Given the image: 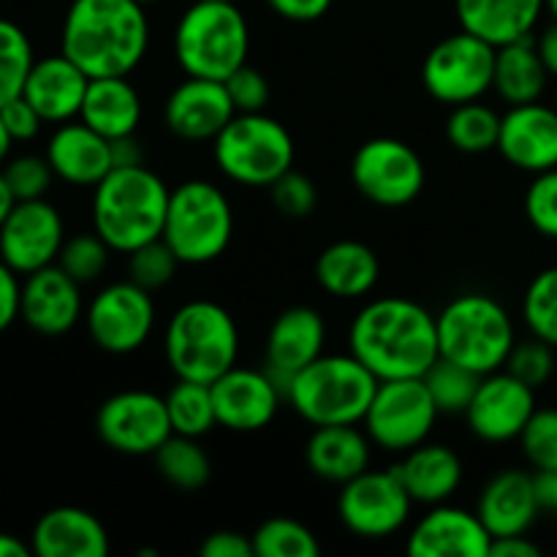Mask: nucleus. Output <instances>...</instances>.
<instances>
[{
	"mask_svg": "<svg viewBox=\"0 0 557 557\" xmlns=\"http://www.w3.org/2000/svg\"><path fill=\"white\" fill-rule=\"evenodd\" d=\"M348 351L379 381L422 379L438 362V326L406 297L370 299L348 326Z\"/></svg>",
	"mask_w": 557,
	"mask_h": 557,
	"instance_id": "nucleus-1",
	"label": "nucleus"
},
{
	"mask_svg": "<svg viewBox=\"0 0 557 557\" xmlns=\"http://www.w3.org/2000/svg\"><path fill=\"white\" fill-rule=\"evenodd\" d=\"M145 9L136 0H71L60 27V52L90 79L131 76L150 49Z\"/></svg>",
	"mask_w": 557,
	"mask_h": 557,
	"instance_id": "nucleus-2",
	"label": "nucleus"
},
{
	"mask_svg": "<svg viewBox=\"0 0 557 557\" xmlns=\"http://www.w3.org/2000/svg\"><path fill=\"white\" fill-rule=\"evenodd\" d=\"M172 188L145 163L114 166L92 188V232L114 253H125L163 237Z\"/></svg>",
	"mask_w": 557,
	"mask_h": 557,
	"instance_id": "nucleus-3",
	"label": "nucleus"
},
{
	"mask_svg": "<svg viewBox=\"0 0 557 557\" xmlns=\"http://www.w3.org/2000/svg\"><path fill=\"white\" fill-rule=\"evenodd\" d=\"M172 47L185 76L226 82L248 63V20L237 3L194 0L174 25Z\"/></svg>",
	"mask_w": 557,
	"mask_h": 557,
	"instance_id": "nucleus-4",
	"label": "nucleus"
},
{
	"mask_svg": "<svg viewBox=\"0 0 557 557\" xmlns=\"http://www.w3.org/2000/svg\"><path fill=\"white\" fill-rule=\"evenodd\" d=\"M379 379L348 354H321L286 386V403L313 428L362 424Z\"/></svg>",
	"mask_w": 557,
	"mask_h": 557,
	"instance_id": "nucleus-5",
	"label": "nucleus"
},
{
	"mask_svg": "<svg viewBox=\"0 0 557 557\" xmlns=\"http://www.w3.org/2000/svg\"><path fill=\"white\" fill-rule=\"evenodd\" d=\"M163 354L177 379L212 384L237 364V321L212 299H190L169 319L163 332Z\"/></svg>",
	"mask_w": 557,
	"mask_h": 557,
	"instance_id": "nucleus-6",
	"label": "nucleus"
},
{
	"mask_svg": "<svg viewBox=\"0 0 557 557\" xmlns=\"http://www.w3.org/2000/svg\"><path fill=\"white\" fill-rule=\"evenodd\" d=\"M438 351L479 375L506 368L517 343L509 310L487 294H460L438 315Z\"/></svg>",
	"mask_w": 557,
	"mask_h": 557,
	"instance_id": "nucleus-7",
	"label": "nucleus"
},
{
	"mask_svg": "<svg viewBox=\"0 0 557 557\" xmlns=\"http://www.w3.org/2000/svg\"><path fill=\"white\" fill-rule=\"evenodd\" d=\"M234 237V210L228 196L210 180H185L169 196L163 243L183 264H210L221 259Z\"/></svg>",
	"mask_w": 557,
	"mask_h": 557,
	"instance_id": "nucleus-8",
	"label": "nucleus"
},
{
	"mask_svg": "<svg viewBox=\"0 0 557 557\" xmlns=\"http://www.w3.org/2000/svg\"><path fill=\"white\" fill-rule=\"evenodd\" d=\"M218 169L232 183L270 188L294 166V139L264 112H237L212 139Z\"/></svg>",
	"mask_w": 557,
	"mask_h": 557,
	"instance_id": "nucleus-9",
	"label": "nucleus"
},
{
	"mask_svg": "<svg viewBox=\"0 0 557 557\" xmlns=\"http://www.w3.org/2000/svg\"><path fill=\"white\" fill-rule=\"evenodd\" d=\"M438 417L441 411L424 379H392L379 381L362 424L373 446L406 455L430 441Z\"/></svg>",
	"mask_w": 557,
	"mask_h": 557,
	"instance_id": "nucleus-10",
	"label": "nucleus"
},
{
	"mask_svg": "<svg viewBox=\"0 0 557 557\" xmlns=\"http://www.w3.org/2000/svg\"><path fill=\"white\" fill-rule=\"evenodd\" d=\"M495 52L498 47L468 30L441 38L422 63V85L446 107L479 101L493 90Z\"/></svg>",
	"mask_w": 557,
	"mask_h": 557,
	"instance_id": "nucleus-11",
	"label": "nucleus"
},
{
	"mask_svg": "<svg viewBox=\"0 0 557 557\" xmlns=\"http://www.w3.org/2000/svg\"><path fill=\"white\" fill-rule=\"evenodd\" d=\"M354 188L379 207H406L422 194L424 163L411 145L392 136L364 141L351 161Z\"/></svg>",
	"mask_w": 557,
	"mask_h": 557,
	"instance_id": "nucleus-12",
	"label": "nucleus"
},
{
	"mask_svg": "<svg viewBox=\"0 0 557 557\" xmlns=\"http://www.w3.org/2000/svg\"><path fill=\"white\" fill-rule=\"evenodd\" d=\"M85 324L90 341L101 351L114 357L139 351L156 326L152 292L136 286L134 281L109 283L87 305Z\"/></svg>",
	"mask_w": 557,
	"mask_h": 557,
	"instance_id": "nucleus-13",
	"label": "nucleus"
},
{
	"mask_svg": "<svg viewBox=\"0 0 557 557\" xmlns=\"http://www.w3.org/2000/svg\"><path fill=\"white\" fill-rule=\"evenodd\" d=\"M413 498L408 495L400 473L364 471L343 484L337 498L341 522L359 539H389L411 520Z\"/></svg>",
	"mask_w": 557,
	"mask_h": 557,
	"instance_id": "nucleus-14",
	"label": "nucleus"
},
{
	"mask_svg": "<svg viewBox=\"0 0 557 557\" xmlns=\"http://www.w3.org/2000/svg\"><path fill=\"white\" fill-rule=\"evenodd\" d=\"M96 430L109 449L128 457L156 455L174 433L166 400L156 392H117L98 408Z\"/></svg>",
	"mask_w": 557,
	"mask_h": 557,
	"instance_id": "nucleus-15",
	"label": "nucleus"
},
{
	"mask_svg": "<svg viewBox=\"0 0 557 557\" xmlns=\"http://www.w3.org/2000/svg\"><path fill=\"white\" fill-rule=\"evenodd\" d=\"M63 243V215L47 199L16 201L0 226V259L16 275H30L44 267L58 264Z\"/></svg>",
	"mask_w": 557,
	"mask_h": 557,
	"instance_id": "nucleus-16",
	"label": "nucleus"
},
{
	"mask_svg": "<svg viewBox=\"0 0 557 557\" xmlns=\"http://www.w3.org/2000/svg\"><path fill=\"white\" fill-rule=\"evenodd\" d=\"M533 411H536V389L504 368L482 375L466 419L471 433L484 444H509L520 438Z\"/></svg>",
	"mask_w": 557,
	"mask_h": 557,
	"instance_id": "nucleus-17",
	"label": "nucleus"
},
{
	"mask_svg": "<svg viewBox=\"0 0 557 557\" xmlns=\"http://www.w3.org/2000/svg\"><path fill=\"white\" fill-rule=\"evenodd\" d=\"M210 386L218 424L232 433H259L277 417L281 403L286 400L277 381L267 370L239 364L226 370Z\"/></svg>",
	"mask_w": 557,
	"mask_h": 557,
	"instance_id": "nucleus-18",
	"label": "nucleus"
},
{
	"mask_svg": "<svg viewBox=\"0 0 557 557\" xmlns=\"http://www.w3.org/2000/svg\"><path fill=\"white\" fill-rule=\"evenodd\" d=\"M495 150L515 169L542 174L557 169V109L553 103H520L500 114Z\"/></svg>",
	"mask_w": 557,
	"mask_h": 557,
	"instance_id": "nucleus-19",
	"label": "nucleus"
},
{
	"mask_svg": "<svg viewBox=\"0 0 557 557\" xmlns=\"http://www.w3.org/2000/svg\"><path fill=\"white\" fill-rule=\"evenodd\" d=\"M82 310H85L82 283H76L60 264H49L25 275L20 319L33 332L47 337L65 335L79 324Z\"/></svg>",
	"mask_w": 557,
	"mask_h": 557,
	"instance_id": "nucleus-20",
	"label": "nucleus"
},
{
	"mask_svg": "<svg viewBox=\"0 0 557 557\" xmlns=\"http://www.w3.org/2000/svg\"><path fill=\"white\" fill-rule=\"evenodd\" d=\"M237 114L228 90L218 79L188 76L169 92L163 103V123L185 141H212Z\"/></svg>",
	"mask_w": 557,
	"mask_h": 557,
	"instance_id": "nucleus-21",
	"label": "nucleus"
},
{
	"mask_svg": "<svg viewBox=\"0 0 557 557\" xmlns=\"http://www.w3.org/2000/svg\"><path fill=\"white\" fill-rule=\"evenodd\" d=\"M326 324L308 305L288 308L272 321L264 348V370L286 392L288 381L324 354Z\"/></svg>",
	"mask_w": 557,
	"mask_h": 557,
	"instance_id": "nucleus-22",
	"label": "nucleus"
},
{
	"mask_svg": "<svg viewBox=\"0 0 557 557\" xmlns=\"http://www.w3.org/2000/svg\"><path fill=\"white\" fill-rule=\"evenodd\" d=\"M490 547L493 536L476 511L449 504L430 506L408 536L413 557H490Z\"/></svg>",
	"mask_w": 557,
	"mask_h": 557,
	"instance_id": "nucleus-23",
	"label": "nucleus"
},
{
	"mask_svg": "<svg viewBox=\"0 0 557 557\" xmlns=\"http://www.w3.org/2000/svg\"><path fill=\"white\" fill-rule=\"evenodd\" d=\"M47 161L54 177L82 188H96L114 169L112 141L82 123L79 117L60 123L47 141Z\"/></svg>",
	"mask_w": 557,
	"mask_h": 557,
	"instance_id": "nucleus-24",
	"label": "nucleus"
},
{
	"mask_svg": "<svg viewBox=\"0 0 557 557\" xmlns=\"http://www.w3.org/2000/svg\"><path fill=\"white\" fill-rule=\"evenodd\" d=\"M476 515L493 539L520 536L531 531L533 522L542 515L533 473L520 471V468H506L495 473L479 495Z\"/></svg>",
	"mask_w": 557,
	"mask_h": 557,
	"instance_id": "nucleus-25",
	"label": "nucleus"
},
{
	"mask_svg": "<svg viewBox=\"0 0 557 557\" xmlns=\"http://www.w3.org/2000/svg\"><path fill=\"white\" fill-rule=\"evenodd\" d=\"M87 85H90V76L60 52L33 63L22 96L36 107L44 123L60 125L79 117Z\"/></svg>",
	"mask_w": 557,
	"mask_h": 557,
	"instance_id": "nucleus-26",
	"label": "nucleus"
},
{
	"mask_svg": "<svg viewBox=\"0 0 557 557\" xmlns=\"http://www.w3.org/2000/svg\"><path fill=\"white\" fill-rule=\"evenodd\" d=\"M30 547L38 557H103L109 553V533L90 511L58 506L36 522Z\"/></svg>",
	"mask_w": 557,
	"mask_h": 557,
	"instance_id": "nucleus-27",
	"label": "nucleus"
},
{
	"mask_svg": "<svg viewBox=\"0 0 557 557\" xmlns=\"http://www.w3.org/2000/svg\"><path fill=\"white\" fill-rule=\"evenodd\" d=\"M455 14L462 30L484 38L493 47L536 36L547 0H455Z\"/></svg>",
	"mask_w": 557,
	"mask_h": 557,
	"instance_id": "nucleus-28",
	"label": "nucleus"
},
{
	"mask_svg": "<svg viewBox=\"0 0 557 557\" xmlns=\"http://www.w3.org/2000/svg\"><path fill=\"white\" fill-rule=\"evenodd\" d=\"M370 446L373 441L357 424H326L313 430L305 446V460L324 482L346 484L370 468Z\"/></svg>",
	"mask_w": 557,
	"mask_h": 557,
	"instance_id": "nucleus-29",
	"label": "nucleus"
},
{
	"mask_svg": "<svg viewBox=\"0 0 557 557\" xmlns=\"http://www.w3.org/2000/svg\"><path fill=\"white\" fill-rule=\"evenodd\" d=\"M413 504H446L462 484V460L455 449L444 444H419L406 451L400 466H395Z\"/></svg>",
	"mask_w": 557,
	"mask_h": 557,
	"instance_id": "nucleus-30",
	"label": "nucleus"
},
{
	"mask_svg": "<svg viewBox=\"0 0 557 557\" xmlns=\"http://www.w3.org/2000/svg\"><path fill=\"white\" fill-rule=\"evenodd\" d=\"M79 120L107 136L109 141L134 136L141 123V98L128 76H98L90 79L82 101Z\"/></svg>",
	"mask_w": 557,
	"mask_h": 557,
	"instance_id": "nucleus-31",
	"label": "nucleus"
},
{
	"mask_svg": "<svg viewBox=\"0 0 557 557\" xmlns=\"http://www.w3.org/2000/svg\"><path fill=\"white\" fill-rule=\"evenodd\" d=\"M381 277V261L373 248L357 239H341L315 259V281L337 299H362Z\"/></svg>",
	"mask_w": 557,
	"mask_h": 557,
	"instance_id": "nucleus-32",
	"label": "nucleus"
},
{
	"mask_svg": "<svg viewBox=\"0 0 557 557\" xmlns=\"http://www.w3.org/2000/svg\"><path fill=\"white\" fill-rule=\"evenodd\" d=\"M549 71L544 69L542 54L536 49V36L520 38L498 47L495 52V79L493 90L498 92L506 107L542 101L549 85Z\"/></svg>",
	"mask_w": 557,
	"mask_h": 557,
	"instance_id": "nucleus-33",
	"label": "nucleus"
},
{
	"mask_svg": "<svg viewBox=\"0 0 557 557\" xmlns=\"http://www.w3.org/2000/svg\"><path fill=\"white\" fill-rule=\"evenodd\" d=\"M500 134V114L493 107L479 101L457 103L446 117V139L455 150L468 152V156H482L498 147Z\"/></svg>",
	"mask_w": 557,
	"mask_h": 557,
	"instance_id": "nucleus-34",
	"label": "nucleus"
},
{
	"mask_svg": "<svg viewBox=\"0 0 557 557\" xmlns=\"http://www.w3.org/2000/svg\"><path fill=\"white\" fill-rule=\"evenodd\" d=\"M166 411L172 419V430L188 438H201L218 424L212 386L201 381L177 379V384L166 392Z\"/></svg>",
	"mask_w": 557,
	"mask_h": 557,
	"instance_id": "nucleus-35",
	"label": "nucleus"
},
{
	"mask_svg": "<svg viewBox=\"0 0 557 557\" xmlns=\"http://www.w3.org/2000/svg\"><path fill=\"white\" fill-rule=\"evenodd\" d=\"M158 473L180 490H199L210 482L212 462L199 446V438L172 433L156 451Z\"/></svg>",
	"mask_w": 557,
	"mask_h": 557,
	"instance_id": "nucleus-36",
	"label": "nucleus"
},
{
	"mask_svg": "<svg viewBox=\"0 0 557 557\" xmlns=\"http://www.w3.org/2000/svg\"><path fill=\"white\" fill-rule=\"evenodd\" d=\"M422 379L441 413H466L482 384V375L444 357H438Z\"/></svg>",
	"mask_w": 557,
	"mask_h": 557,
	"instance_id": "nucleus-37",
	"label": "nucleus"
},
{
	"mask_svg": "<svg viewBox=\"0 0 557 557\" xmlns=\"http://www.w3.org/2000/svg\"><path fill=\"white\" fill-rule=\"evenodd\" d=\"M250 542H253V553L261 557H315L321 553L313 531L288 517H272L261 522Z\"/></svg>",
	"mask_w": 557,
	"mask_h": 557,
	"instance_id": "nucleus-38",
	"label": "nucleus"
},
{
	"mask_svg": "<svg viewBox=\"0 0 557 557\" xmlns=\"http://www.w3.org/2000/svg\"><path fill=\"white\" fill-rule=\"evenodd\" d=\"M33 63V44L16 22L0 16V107L22 96Z\"/></svg>",
	"mask_w": 557,
	"mask_h": 557,
	"instance_id": "nucleus-39",
	"label": "nucleus"
},
{
	"mask_svg": "<svg viewBox=\"0 0 557 557\" xmlns=\"http://www.w3.org/2000/svg\"><path fill=\"white\" fill-rule=\"evenodd\" d=\"M522 319L533 337L557 348V267L539 272L525 288Z\"/></svg>",
	"mask_w": 557,
	"mask_h": 557,
	"instance_id": "nucleus-40",
	"label": "nucleus"
},
{
	"mask_svg": "<svg viewBox=\"0 0 557 557\" xmlns=\"http://www.w3.org/2000/svg\"><path fill=\"white\" fill-rule=\"evenodd\" d=\"M114 250L103 243L101 234L87 232V234H76V237H69L63 243V250L58 256V264L74 277L76 283L87 286V283L98 281V277L107 272L109 267V256Z\"/></svg>",
	"mask_w": 557,
	"mask_h": 557,
	"instance_id": "nucleus-41",
	"label": "nucleus"
},
{
	"mask_svg": "<svg viewBox=\"0 0 557 557\" xmlns=\"http://www.w3.org/2000/svg\"><path fill=\"white\" fill-rule=\"evenodd\" d=\"M180 264L183 261L163 243V237L152 239V243L141 245V248L128 253V281L147 288V292H158V288L169 286L174 281Z\"/></svg>",
	"mask_w": 557,
	"mask_h": 557,
	"instance_id": "nucleus-42",
	"label": "nucleus"
},
{
	"mask_svg": "<svg viewBox=\"0 0 557 557\" xmlns=\"http://www.w3.org/2000/svg\"><path fill=\"white\" fill-rule=\"evenodd\" d=\"M517 441L533 471L557 468V408H536Z\"/></svg>",
	"mask_w": 557,
	"mask_h": 557,
	"instance_id": "nucleus-43",
	"label": "nucleus"
},
{
	"mask_svg": "<svg viewBox=\"0 0 557 557\" xmlns=\"http://www.w3.org/2000/svg\"><path fill=\"white\" fill-rule=\"evenodd\" d=\"M3 177L9 183L11 194L16 201H30V199H44L52 185V166H49L47 156H20L11 158L3 163Z\"/></svg>",
	"mask_w": 557,
	"mask_h": 557,
	"instance_id": "nucleus-44",
	"label": "nucleus"
},
{
	"mask_svg": "<svg viewBox=\"0 0 557 557\" xmlns=\"http://www.w3.org/2000/svg\"><path fill=\"white\" fill-rule=\"evenodd\" d=\"M506 370L520 381H525L528 386L539 389L555 373V348L531 335V341L515 343L509 359H506Z\"/></svg>",
	"mask_w": 557,
	"mask_h": 557,
	"instance_id": "nucleus-45",
	"label": "nucleus"
},
{
	"mask_svg": "<svg viewBox=\"0 0 557 557\" xmlns=\"http://www.w3.org/2000/svg\"><path fill=\"white\" fill-rule=\"evenodd\" d=\"M525 215L542 237L557 239V169L533 174L525 194Z\"/></svg>",
	"mask_w": 557,
	"mask_h": 557,
	"instance_id": "nucleus-46",
	"label": "nucleus"
},
{
	"mask_svg": "<svg viewBox=\"0 0 557 557\" xmlns=\"http://www.w3.org/2000/svg\"><path fill=\"white\" fill-rule=\"evenodd\" d=\"M272 205L288 218H308L319 205V190H315L313 180L305 174L288 169L281 180L270 185Z\"/></svg>",
	"mask_w": 557,
	"mask_h": 557,
	"instance_id": "nucleus-47",
	"label": "nucleus"
},
{
	"mask_svg": "<svg viewBox=\"0 0 557 557\" xmlns=\"http://www.w3.org/2000/svg\"><path fill=\"white\" fill-rule=\"evenodd\" d=\"M223 85H226L228 98H232L237 112H264L267 103H270V82L264 79L261 71L250 69L248 63L234 71Z\"/></svg>",
	"mask_w": 557,
	"mask_h": 557,
	"instance_id": "nucleus-48",
	"label": "nucleus"
},
{
	"mask_svg": "<svg viewBox=\"0 0 557 557\" xmlns=\"http://www.w3.org/2000/svg\"><path fill=\"white\" fill-rule=\"evenodd\" d=\"M0 117H3L5 131H9L14 141L36 139L38 131H41L44 125V117L36 112V107H33L25 96H16L11 98L9 103H3V107H0Z\"/></svg>",
	"mask_w": 557,
	"mask_h": 557,
	"instance_id": "nucleus-49",
	"label": "nucleus"
},
{
	"mask_svg": "<svg viewBox=\"0 0 557 557\" xmlns=\"http://www.w3.org/2000/svg\"><path fill=\"white\" fill-rule=\"evenodd\" d=\"M201 557H253V542L237 531H215L201 542Z\"/></svg>",
	"mask_w": 557,
	"mask_h": 557,
	"instance_id": "nucleus-50",
	"label": "nucleus"
},
{
	"mask_svg": "<svg viewBox=\"0 0 557 557\" xmlns=\"http://www.w3.org/2000/svg\"><path fill=\"white\" fill-rule=\"evenodd\" d=\"M22 302V283L16 272L0 259V335L20 319Z\"/></svg>",
	"mask_w": 557,
	"mask_h": 557,
	"instance_id": "nucleus-51",
	"label": "nucleus"
},
{
	"mask_svg": "<svg viewBox=\"0 0 557 557\" xmlns=\"http://www.w3.org/2000/svg\"><path fill=\"white\" fill-rule=\"evenodd\" d=\"M267 5L288 22H315L332 9V0H267Z\"/></svg>",
	"mask_w": 557,
	"mask_h": 557,
	"instance_id": "nucleus-52",
	"label": "nucleus"
},
{
	"mask_svg": "<svg viewBox=\"0 0 557 557\" xmlns=\"http://www.w3.org/2000/svg\"><path fill=\"white\" fill-rule=\"evenodd\" d=\"M542 547L533 544L525 533L520 536H500L493 539V547H490V557H539Z\"/></svg>",
	"mask_w": 557,
	"mask_h": 557,
	"instance_id": "nucleus-53",
	"label": "nucleus"
},
{
	"mask_svg": "<svg viewBox=\"0 0 557 557\" xmlns=\"http://www.w3.org/2000/svg\"><path fill=\"white\" fill-rule=\"evenodd\" d=\"M533 482H536V498L542 511L557 515V468L549 471H536L533 473Z\"/></svg>",
	"mask_w": 557,
	"mask_h": 557,
	"instance_id": "nucleus-54",
	"label": "nucleus"
},
{
	"mask_svg": "<svg viewBox=\"0 0 557 557\" xmlns=\"http://www.w3.org/2000/svg\"><path fill=\"white\" fill-rule=\"evenodd\" d=\"M536 49L542 54L544 69L549 71V76L557 79V20L549 22L542 33L536 36Z\"/></svg>",
	"mask_w": 557,
	"mask_h": 557,
	"instance_id": "nucleus-55",
	"label": "nucleus"
},
{
	"mask_svg": "<svg viewBox=\"0 0 557 557\" xmlns=\"http://www.w3.org/2000/svg\"><path fill=\"white\" fill-rule=\"evenodd\" d=\"M112 161L114 166H139V163H145V152L136 141V134L112 141Z\"/></svg>",
	"mask_w": 557,
	"mask_h": 557,
	"instance_id": "nucleus-56",
	"label": "nucleus"
},
{
	"mask_svg": "<svg viewBox=\"0 0 557 557\" xmlns=\"http://www.w3.org/2000/svg\"><path fill=\"white\" fill-rule=\"evenodd\" d=\"M33 547L30 544L20 542L11 533H0V557H30Z\"/></svg>",
	"mask_w": 557,
	"mask_h": 557,
	"instance_id": "nucleus-57",
	"label": "nucleus"
},
{
	"mask_svg": "<svg viewBox=\"0 0 557 557\" xmlns=\"http://www.w3.org/2000/svg\"><path fill=\"white\" fill-rule=\"evenodd\" d=\"M14 205H16L14 194H11L9 183H5L3 172H0V226H3V221L9 218V212L14 210Z\"/></svg>",
	"mask_w": 557,
	"mask_h": 557,
	"instance_id": "nucleus-58",
	"label": "nucleus"
},
{
	"mask_svg": "<svg viewBox=\"0 0 557 557\" xmlns=\"http://www.w3.org/2000/svg\"><path fill=\"white\" fill-rule=\"evenodd\" d=\"M11 145H14V139H11V134L5 131V125H3V117H0V169H3V163L9 161Z\"/></svg>",
	"mask_w": 557,
	"mask_h": 557,
	"instance_id": "nucleus-59",
	"label": "nucleus"
},
{
	"mask_svg": "<svg viewBox=\"0 0 557 557\" xmlns=\"http://www.w3.org/2000/svg\"><path fill=\"white\" fill-rule=\"evenodd\" d=\"M547 14L557 20V0H547Z\"/></svg>",
	"mask_w": 557,
	"mask_h": 557,
	"instance_id": "nucleus-60",
	"label": "nucleus"
},
{
	"mask_svg": "<svg viewBox=\"0 0 557 557\" xmlns=\"http://www.w3.org/2000/svg\"><path fill=\"white\" fill-rule=\"evenodd\" d=\"M136 3H141V5H156V3H161V0H136Z\"/></svg>",
	"mask_w": 557,
	"mask_h": 557,
	"instance_id": "nucleus-61",
	"label": "nucleus"
},
{
	"mask_svg": "<svg viewBox=\"0 0 557 557\" xmlns=\"http://www.w3.org/2000/svg\"><path fill=\"white\" fill-rule=\"evenodd\" d=\"M553 107L557 109V92H555V101H553Z\"/></svg>",
	"mask_w": 557,
	"mask_h": 557,
	"instance_id": "nucleus-62",
	"label": "nucleus"
},
{
	"mask_svg": "<svg viewBox=\"0 0 557 557\" xmlns=\"http://www.w3.org/2000/svg\"><path fill=\"white\" fill-rule=\"evenodd\" d=\"M226 3H237V0H226Z\"/></svg>",
	"mask_w": 557,
	"mask_h": 557,
	"instance_id": "nucleus-63",
	"label": "nucleus"
}]
</instances>
